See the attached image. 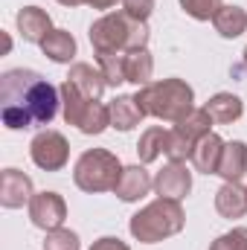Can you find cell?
Returning <instances> with one entry per match:
<instances>
[{"label": "cell", "mask_w": 247, "mask_h": 250, "mask_svg": "<svg viewBox=\"0 0 247 250\" xmlns=\"http://www.w3.org/2000/svg\"><path fill=\"white\" fill-rule=\"evenodd\" d=\"M62 90L41 73L15 67L0 76V120L9 131H26L50 125L59 117Z\"/></svg>", "instance_id": "6da1fadb"}, {"label": "cell", "mask_w": 247, "mask_h": 250, "mask_svg": "<svg viewBox=\"0 0 247 250\" xmlns=\"http://www.w3.org/2000/svg\"><path fill=\"white\" fill-rule=\"evenodd\" d=\"M134 99H137V105L143 108L145 117H154L160 123H172V125L186 120L195 111V90H192V84H186L178 76L148 82L145 87H137Z\"/></svg>", "instance_id": "7a4b0ae2"}, {"label": "cell", "mask_w": 247, "mask_h": 250, "mask_svg": "<svg viewBox=\"0 0 247 250\" xmlns=\"http://www.w3.org/2000/svg\"><path fill=\"white\" fill-rule=\"evenodd\" d=\"M90 47L93 56H108V53H128V50H143L148 47V23L128 18L125 12H105L90 23Z\"/></svg>", "instance_id": "3957f363"}, {"label": "cell", "mask_w": 247, "mask_h": 250, "mask_svg": "<svg viewBox=\"0 0 247 250\" xmlns=\"http://www.w3.org/2000/svg\"><path fill=\"white\" fill-rule=\"evenodd\" d=\"M184 227H186V212L181 207V201H172V198H157V201L145 204L128 221V230L140 245H157L163 239L178 236Z\"/></svg>", "instance_id": "277c9868"}, {"label": "cell", "mask_w": 247, "mask_h": 250, "mask_svg": "<svg viewBox=\"0 0 247 250\" xmlns=\"http://www.w3.org/2000/svg\"><path fill=\"white\" fill-rule=\"evenodd\" d=\"M123 163L114 151L108 148H87L82 151V157L73 166V184L82 192L99 195V192H114L120 175H123Z\"/></svg>", "instance_id": "5b68a950"}, {"label": "cell", "mask_w": 247, "mask_h": 250, "mask_svg": "<svg viewBox=\"0 0 247 250\" xmlns=\"http://www.w3.org/2000/svg\"><path fill=\"white\" fill-rule=\"evenodd\" d=\"M209 131H212V117L206 114V108H195L186 120L175 123V128L169 131V137H166V151H163V154H166L172 163H186V160L192 157L198 140H201L204 134H209Z\"/></svg>", "instance_id": "8992f818"}, {"label": "cell", "mask_w": 247, "mask_h": 250, "mask_svg": "<svg viewBox=\"0 0 247 250\" xmlns=\"http://www.w3.org/2000/svg\"><path fill=\"white\" fill-rule=\"evenodd\" d=\"M29 157L38 169L44 172H62L70 160V143L62 131H53V128H44L32 137L29 143Z\"/></svg>", "instance_id": "52a82bcc"}, {"label": "cell", "mask_w": 247, "mask_h": 250, "mask_svg": "<svg viewBox=\"0 0 247 250\" xmlns=\"http://www.w3.org/2000/svg\"><path fill=\"white\" fill-rule=\"evenodd\" d=\"M26 207H29V221L44 233L59 230L67 221V204L59 192H35Z\"/></svg>", "instance_id": "ba28073f"}, {"label": "cell", "mask_w": 247, "mask_h": 250, "mask_svg": "<svg viewBox=\"0 0 247 250\" xmlns=\"http://www.w3.org/2000/svg\"><path fill=\"white\" fill-rule=\"evenodd\" d=\"M154 192L157 198H172V201H184L192 192V172L186 169V163H166L157 175H154Z\"/></svg>", "instance_id": "9c48e42d"}, {"label": "cell", "mask_w": 247, "mask_h": 250, "mask_svg": "<svg viewBox=\"0 0 247 250\" xmlns=\"http://www.w3.org/2000/svg\"><path fill=\"white\" fill-rule=\"evenodd\" d=\"M32 178L21 169H3L0 172V204L6 209H18L32 201Z\"/></svg>", "instance_id": "30bf717a"}, {"label": "cell", "mask_w": 247, "mask_h": 250, "mask_svg": "<svg viewBox=\"0 0 247 250\" xmlns=\"http://www.w3.org/2000/svg\"><path fill=\"white\" fill-rule=\"evenodd\" d=\"M154 189V178L148 175V169L143 163H134V166H125L117 187H114V195L125 201V204H134L140 198H145L148 192Z\"/></svg>", "instance_id": "8fae6325"}, {"label": "cell", "mask_w": 247, "mask_h": 250, "mask_svg": "<svg viewBox=\"0 0 247 250\" xmlns=\"http://www.w3.org/2000/svg\"><path fill=\"white\" fill-rule=\"evenodd\" d=\"M15 23H18L21 38H23L26 44H38V47H41L44 38L53 32V18H50L47 9H41V6H23V9L18 12Z\"/></svg>", "instance_id": "7c38bea8"}, {"label": "cell", "mask_w": 247, "mask_h": 250, "mask_svg": "<svg viewBox=\"0 0 247 250\" xmlns=\"http://www.w3.org/2000/svg\"><path fill=\"white\" fill-rule=\"evenodd\" d=\"M221 154H224V140L215 131H209V134H204L198 140V146H195V151H192L189 160H192L195 172H201V175H218Z\"/></svg>", "instance_id": "4fadbf2b"}, {"label": "cell", "mask_w": 247, "mask_h": 250, "mask_svg": "<svg viewBox=\"0 0 247 250\" xmlns=\"http://www.w3.org/2000/svg\"><path fill=\"white\" fill-rule=\"evenodd\" d=\"M67 82H70L79 93H84L87 99H102V93H105V87H108L102 70L93 67V64H87V62H76L73 64L70 73H67Z\"/></svg>", "instance_id": "5bb4252c"}, {"label": "cell", "mask_w": 247, "mask_h": 250, "mask_svg": "<svg viewBox=\"0 0 247 250\" xmlns=\"http://www.w3.org/2000/svg\"><path fill=\"white\" fill-rule=\"evenodd\" d=\"M218 175L224 184H236L247 175V143L245 140H230L224 143V154L218 163Z\"/></svg>", "instance_id": "9a60e30c"}, {"label": "cell", "mask_w": 247, "mask_h": 250, "mask_svg": "<svg viewBox=\"0 0 247 250\" xmlns=\"http://www.w3.org/2000/svg\"><path fill=\"white\" fill-rule=\"evenodd\" d=\"M215 209L221 218H245L247 215V187H242V181L236 184H224L215 192Z\"/></svg>", "instance_id": "2e32d148"}, {"label": "cell", "mask_w": 247, "mask_h": 250, "mask_svg": "<svg viewBox=\"0 0 247 250\" xmlns=\"http://www.w3.org/2000/svg\"><path fill=\"white\" fill-rule=\"evenodd\" d=\"M204 108H206V114L212 117V123H218V125L239 123L242 114H245V102H242L236 93H215V96H209V102H206Z\"/></svg>", "instance_id": "e0dca14e"}, {"label": "cell", "mask_w": 247, "mask_h": 250, "mask_svg": "<svg viewBox=\"0 0 247 250\" xmlns=\"http://www.w3.org/2000/svg\"><path fill=\"white\" fill-rule=\"evenodd\" d=\"M212 26H215V32L221 35V38H239V35H245L247 32V12L242 6H236V3H224L218 12H215V18H212Z\"/></svg>", "instance_id": "ac0fdd59"}, {"label": "cell", "mask_w": 247, "mask_h": 250, "mask_svg": "<svg viewBox=\"0 0 247 250\" xmlns=\"http://www.w3.org/2000/svg\"><path fill=\"white\" fill-rule=\"evenodd\" d=\"M151 73H154V59H151L148 47L125 53V82H131L137 87H145L151 82Z\"/></svg>", "instance_id": "d6986e66"}, {"label": "cell", "mask_w": 247, "mask_h": 250, "mask_svg": "<svg viewBox=\"0 0 247 250\" xmlns=\"http://www.w3.org/2000/svg\"><path fill=\"white\" fill-rule=\"evenodd\" d=\"M76 38L67 32V29H53L47 38H44V44H41V53L50 59V62L56 64H70L76 59Z\"/></svg>", "instance_id": "ffe728a7"}, {"label": "cell", "mask_w": 247, "mask_h": 250, "mask_svg": "<svg viewBox=\"0 0 247 250\" xmlns=\"http://www.w3.org/2000/svg\"><path fill=\"white\" fill-rule=\"evenodd\" d=\"M108 108H111V128H117V131H131L145 117L134 96H117Z\"/></svg>", "instance_id": "44dd1931"}, {"label": "cell", "mask_w": 247, "mask_h": 250, "mask_svg": "<svg viewBox=\"0 0 247 250\" xmlns=\"http://www.w3.org/2000/svg\"><path fill=\"white\" fill-rule=\"evenodd\" d=\"M59 90H62V117H64V123L79 128L82 117H84V111L90 108V102H99V99H87V96L79 93L67 79H64V84L59 87Z\"/></svg>", "instance_id": "7402d4cb"}, {"label": "cell", "mask_w": 247, "mask_h": 250, "mask_svg": "<svg viewBox=\"0 0 247 250\" xmlns=\"http://www.w3.org/2000/svg\"><path fill=\"white\" fill-rule=\"evenodd\" d=\"M166 137H169V131H166V128H160V125H151V128H145V131L140 134L137 157H140V163H143V166L154 163V160L166 151Z\"/></svg>", "instance_id": "603a6c76"}, {"label": "cell", "mask_w": 247, "mask_h": 250, "mask_svg": "<svg viewBox=\"0 0 247 250\" xmlns=\"http://www.w3.org/2000/svg\"><path fill=\"white\" fill-rule=\"evenodd\" d=\"M96 64L105 76V82L111 87L125 82V53H108V56H96Z\"/></svg>", "instance_id": "cb8c5ba5"}, {"label": "cell", "mask_w": 247, "mask_h": 250, "mask_svg": "<svg viewBox=\"0 0 247 250\" xmlns=\"http://www.w3.org/2000/svg\"><path fill=\"white\" fill-rule=\"evenodd\" d=\"M178 3L192 21H212L215 12L224 6L221 0H178Z\"/></svg>", "instance_id": "d4e9b609"}, {"label": "cell", "mask_w": 247, "mask_h": 250, "mask_svg": "<svg viewBox=\"0 0 247 250\" xmlns=\"http://www.w3.org/2000/svg\"><path fill=\"white\" fill-rule=\"evenodd\" d=\"M44 250H82L79 233H73V230H67V227L50 230L47 239H44Z\"/></svg>", "instance_id": "484cf974"}, {"label": "cell", "mask_w": 247, "mask_h": 250, "mask_svg": "<svg viewBox=\"0 0 247 250\" xmlns=\"http://www.w3.org/2000/svg\"><path fill=\"white\" fill-rule=\"evenodd\" d=\"M209 250H247V227H233L230 233L218 236Z\"/></svg>", "instance_id": "4316f807"}, {"label": "cell", "mask_w": 247, "mask_h": 250, "mask_svg": "<svg viewBox=\"0 0 247 250\" xmlns=\"http://www.w3.org/2000/svg\"><path fill=\"white\" fill-rule=\"evenodd\" d=\"M123 12L134 21H148L151 12H154V0H123Z\"/></svg>", "instance_id": "83f0119b"}, {"label": "cell", "mask_w": 247, "mask_h": 250, "mask_svg": "<svg viewBox=\"0 0 247 250\" xmlns=\"http://www.w3.org/2000/svg\"><path fill=\"white\" fill-rule=\"evenodd\" d=\"M90 250H131V248L125 245L123 239H117V236H102V239H96L90 245Z\"/></svg>", "instance_id": "f1b7e54d"}, {"label": "cell", "mask_w": 247, "mask_h": 250, "mask_svg": "<svg viewBox=\"0 0 247 250\" xmlns=\"http://www.w3.org/2000/svg\"><path fill=\"white\" fill-rule=\"evenodd\" d=\"M117 3H123V0H87V6H93V9H99V12H108V9H114Z\"/></svg>", "instance_id": "f546056e"}, {"label": "cell", "mask_w": 247, "mask_h": 250, "mask_svg": "<svg viewBox=\"0 0 247 250\" xmlns=\"http://www.w3.org/2000/svg\"><path fill=\"white\" fill-rule=\"evenodd\" d=\"M62 6H67V9H76V6H82V3H87V0H59Z\"/></svg>", "instance_id": "4dcf8cb0"}, {"label": "cell", "mask_w": 247, "mask_h": 250, "mask_svg": "<svg viewBox=\"0 0 247 250\" xmlns=\"http://www.w3.org/2000/svg\"><path fill=\"white\" fill-rule=\"evenodd\" d=\"M245 67H247V50H245Z\"/></svg>", "instance_id": "1f68e13d"}]
</instances>
